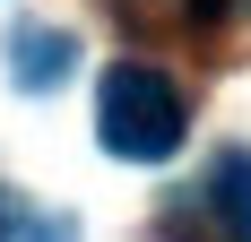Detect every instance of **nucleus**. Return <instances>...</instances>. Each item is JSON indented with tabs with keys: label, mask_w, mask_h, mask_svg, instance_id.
<instances>
[{
	"label": "nucleus",
	"mask_w": 251,
	"mask_h": 242,
	"mask_svg": "<svg viewBox=\"0 0 251 242\" xmlns=\"http://www.w3.org/2000/svg\"><path fill=\"white\" fill-rule=\"evenodd\" d=\"M182 130H191V104H182V87L165 70L113 61V70L96 78V139L113 147L122 165H165L182 147Z\"/></svg>",
	"instance_id": "1"
},
{
	"label": "nucleus",
	"mask_w": 251,
	"mask_h": 242,
	"mask_svg": "<svg viewBox=\"0 0 251 242\" xmlns=\"http://www.w3.org/2000/svg\"><path fill=\"white\" fill-rule=\"evenodd\" d=\"M9 70H18V87H61L78 70V44L52 35V26H18L9 35Z\"/></svg>",
	"instance_id": "2"
},
{
	"label": "nucleus",
	"mask_w": 251,
	"mask_h": 242,
	"mask_svg": "<svg viewBox=\"0 0 251 242\" xmlns=\"http://www.w3.org/2000/svg\"><path fill=\"white\" fill-rule=\"evenodd\" d=\"M208 208H217L226 242H251V147H226L208 165Z\"/></svg>",
	"instance_id": "3"
}]
</instances>
